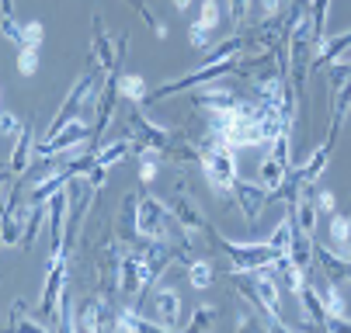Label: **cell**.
Instances as JSON below:
<instances>
[{"label":"cell","instance_id":"cell-34","mask_svg":"<svg viewBox=\"0 0 351 333\" xmlns=\"http://www.w3.org/2000/svg\"><path fill=\"white\" fill-rule=\"evenodd\" d=\"M188 42L195 45V49H209V28H202L198 21H191V28H188Z\"/></svg>","mask_w":351,"mask_h":333},{"label":"cell","instance_id":"cell-16","mask_svg":"<svg viewBox=\"0 0 351 333\" xmlns=\"http://www.w3.org/2000/svg\"><path fill=\"white\" fill-rule=\"evenodd\" d=\"M171 209H174V219H178V226H184L188 232H198V229H206V219H202V209H198L188 195H178L174 202H171Z\"/></svg>","mask_w":351,"mask_h":333},{"label":"cell","instance_id":"cell-18","mask_svg":"<svg viewBox=\"0 0 351 333\" xmlns=\"http://www.w3.org/2000/svg\"><path fill=\"white\" fill-rule=\"evenodd\" d=\"M330 243L337 247L341 257L351 261V215H330Z\"/></svg>","mask_w":351,"mask_h":333},{"label":"cell","instance_id":"cell-5","mask_svg":"<svg viewBox=\"0 0 351 333\" xmlns=\"http://www.w3.org/2000/svg\"><path fill=\"white\" fill-rule=\"evenodd\" d=\"M237 278V284H240V292L247 295V299H254L271 319H282V295H278V281L268 274V267L265 271H254V278L250 281H243V271H237L233 274Z\"/></svg>","mask_w":351,"mask_h":333},{"label":"cell","instance_id":"cell-6","mask_svg":"<svg viewBox=\"0 0 351 333\" xmlns=\"http://www.w3.org/2000/svg\"><path fill=\"white\" fill-rule=\"evenodd\" d=\"M105 70H90V73H84V77H77V83H73V90L66 94V101H63V108L56 111V118H53V125L45 129V139H53L56 132H63L73 118H77V111H80V105L90 98V94L97 90V77H101Z\"/></svg>","mask_w":351,"mask_h":333},{"label":"cell","instance_id":"cell-13","mask_svg":"<svg viewBox=\"0 0 351 333\" xmlns=\"http://www.w3.org/2000/svg\"><path fill=\"white\" fill-rule=\"evenodd\" d=\"M94 129L84 122V118H73L63 132H56L53 139H42V146H38V153L42 157H56V153H66V150H73V146H80V139H87Z\"/></svg>","mask_w":351,"mask_h":333},{"label":"cell","instance_id":"cell-22","mask_svg":"<svg viewBox=\"0 0 351 333\" xmlns=\"http://www.w3.org/2000/svg\"><path fill=\"white\" fill-rule=\"evenodd\" d=\"M295 219H282L278 226H275V232H271V247L278 250V257H289L292 254V243H295V226H292Z\"/></svg>","mask_w":351,"mask_h":333},{"label":"cell","instance_id":"cell-4","mask_svg":"<svg viewBox=\"0 0 351 333\" xmlns=\"http://www.w3.org/2000/svg\"><path fill=\"white\" fill-rule=\"evenodd\" d=\"M233 66H237V56H230V59H213V63H202L198 70H191V73H184V77H178V80L164 83V87H157L154 94H149V105H157V101H164V98H174V94H181V90H191V87H206L209 80H219V77H226Z\"/></svg>","mask_w":351,"mask_h":333},{"label":"cell","instance_id":"cell-39","mask_svg":"<svg viewBox=\"0 0 351 333\" xmlns=\"http://www.w3.org/2000/svg\"><path fill=\"white\" fill-rule=\"evenodd\" d=\"M261 8H265V14H268V18H275V14H278V8H282V0H261Z\"/></svg>","mask_w":351,"mask_h":333},{"label":"cell","instance_id":"cell-24","mask_svg":"<svg viewBox=\"0 0 351 333\" xmlns=\"http://www.w3.org/2000/svg\"><path fill=\"white\" fill-rule=\"evenodd\" d=\"M240 49H243V35L237 31L233 38H226V42H219V45H209L206 56H202V63H213V59H230V56H237Z\"/></svg>","mask_w":351,"mask_h":333},{"label":"cell","instance_id":"cell-11","mask_svg":"<svg viewBox=\"0 0 351 333\" xmlns=\"http://www.w3.org/2000/svg\"><path fill=\"white\" fill-rule=\"evenodd\" d=\"M90 21H94V42H90V53H94L97 70H105V73H119V66H122V59H125V56H122L119 49H112V38H108V31H105L101 14H94Z\"/></svg>","mask_w":351,"mask_h":333},{"label":"cell","instance_id":"cell-21","mask_svg":"<svg viewBox=\"0 0 351 333\" xmlns=\"http://www.w3.org/2000/svg\"><path fill=\"white\" fill-rule=\"evenodd\" d=\"M129 153H132V139H115L112 146H105L101 153H94V163H101V167H119Z\"/></svg>","mask_w":351,"mask_h":333},{"label":"cell","instance_id":"cell-23","mask_svg":"<svg viewBox=\"0 0 351 333\" xmlns=\"http://www.w3.org/2000/svg\"><path fill=\"white\" fill-rule=\"evenodd\" d=\"M115 326H119V330H167V326H160L157 319H143V316L136 312V306H125V309L119 312Z\"/></svg>","mask_w":351,"mask_h":333},{"label":"cell","instance_id":"cell-27","mask_svg":"<svg viewBox=\"0 0 351 333\" xmlns=\"http://www.w3.org/2000/svg\"><path fill=\"white\" fill-rule=\"evenodd\" d=\"M188 281H191V289H213V264L209 261H191L188 264Z\"/></svg>","mask_w":351,"mask_h":333},{"label":"cell","instance_id":"cell-8","mask_svg":"<svg viewBox=\"0 0 351 333\" xmlns=\"http://www.w3.org/2000/svg\"><path fill=\"white\" fill-rule=\"evenodd\" d=\"M129 125L139 132V139H132V153H149V150H154V153H171V146H174V142L178 139H171V129L167 125H157V122H149L143 111H132L129 115Z\"/></svg>","mask_w":351,"mask_h":333},{"label":"cell","instance_id":"cell-2","mask_svg":"<svg viewBox=\"0 0 351 333\" xmlns=\"http://www.w3.org/2000/svg\"><path fill=\"white\" fill-rule=\"evenodd\" d=\"M174 209L157 198V195H143L139 198V209H136V232L139 240L146 243H167L171 232H174Z\"/></svg>","mask_w":351,"mask_h":333},{"label":"cell","instance_id":"cell-9","mask_svg":"<svg viewBox=\"0 0 351 333\" xmlns=\"http://www.w3.org/2000/svg\"><path fill=\"white\" fill-rule=\"evenodd\" d=\"M289 177V135H278L275 142H268V153L261 160V184L268 191H278Z\"/></svg>","mask_w":351,"mask_h":333},{"label":"cell","instance_id":"cell-37","mask_svg":"<svg viewBox=\"0 0 351 333\" xmlns=\"http://www.w3.org/2000/svg\"><path fill=\"white\" fill-rule=\"evenodd\" d=\"M317 209H320L324 215H334V212H337V198H334V191H317Z\"/></svg>","mask_w":351,"mask_h":333},{"label":"cell","instance_id":"cell-10","mask_svg":"<svg viewBox=\"0 0 351 333\" xmlns=\"http://www.w3.org/2000/svg\"><path fill=\"white\" fill-rule=\"evenodd\" d=\"M49 205V247L56 254H66V209H70V191L60 187V191L45 202Z\"/></svg>","mask_w":351,"mask_h":333},{"label":"cell","instance_id":"cell-26","mask_svg":"<svg viewBox=\"0 0 351 333\" xmlns=\"http://www.w3.org/2000/svg\"><path fill=\"white\" fill-rule=\"evenodd\" d=\"M216 319H219V312H216V306H213V302L195 306V312H191V319H188V330H191V333H198V330H213V326H216Z\"/></svg>","mask_w":351,"mask_h":333},{"label":"cell","instance_id":"cell-28","mask_svg":"<svg viewBox=\"0 0 351 333\" xmlns=\"http://www.w3.org/2000/svg\"><path fill=\"white\" fill-rule=\"evenodd\" d=\"M324 306H327L330 319H341V316L348 312V306H344V295H341V289H337V284H327V289H324ZM327 330H330V326H327Z\"/></svg>","mask_w":351,"mask_h":333},{"label":"cell","instance_id":"cell-25","mask_svg":"<svg viewBox=\"0 0 351 333\" xmlns=\"http://www.w3.org/2000/svg\"><path fill=\"white\" fill-rule=\"evenodd\" d=\"M237 98L230 90H206V94H198V98L191 101L195 108H202V111H216V108H226V105H233Z\"/></svg>","mask_w":351,"mask_h":333},{"label":"cell","instance_id":"cell-32","mask_svg":"<svg viewBox=\"0 0 351 333\" xmlns=\"http://www.w3.org/2000/svg\"><path fill=\"white\" fill-rule=\"evenodd\" d=\"M247 11H250V0H226V14H230L233 28L247 25Z\"/></svg>","mask_w":351,"mask_h":333},{"label":"cell","instance_id":"cell-14","mask_svg":"<svg viewBox=\"0 0 351 333\" xmlns=\"http://www.w3.org/2000/svg\"><path fill=\"white\" fill-rule=\"evenodd\" d=\"M237 205H240V212H243V219H250L254 222L258 215H261V209H265V202H268V187L261 184H250V181H237V187H233V195H230Z\"/></svg>","mask_w":351,"mask_h":333},{"label":"cell","instance_id":"cell-20","mask_svg":"<svg viewBox=\"0 0 351 333\" xmlns=\"http://www.w3.org/2000/svg\"><path fill=\"white\" fill-rule=\"evenodd\" d=\"M344 49H351V28L341 31V35H330V38H320V49H317V59L320 63H334Z\"/></svg>","mask_w":351,"mask_h":333},{"label":"cell","instance_id":"cell-3","mask_svg":"<svg viewBox=\"0 0 351 333\" xmlns=\"http://www.w3.org/2000/svg\"><path fill=\"white\" fill-rule=\"evenodd\" d=\"M213 240L219 243V250L233 261V267L237 271H265V267H275L282 257H278V250L271 247V243H237V240H226V236H216L213 232Z\"/></svg>","mask_w":351,"mask_h":333},{"label":"cell","instance_id":"cell-36","mask_svg":"<svg viewBox=\"0 0 351 333\" xmlns=\"http://www.w3.org/2000/svg\"><path fill=\"white\" fill-rule=\"evenodd\" d=\"M25 312H28V302H25V299H18V302L11 306V319H8V326H11V330L25 326V323H28V319H25Z\"/></svg>","mask_w":351,"mask_h":333},{"label":"cell","instance_id":"cell-40","mask_svg":"<svg viewBox=\"0 0 351 333\" xmlns=\"http://www.w3.org/2000/svg\"><path fill=\"white\" fill-rule=\"evenodd\" d=\"M174 8H178V11H188V8H191V0H174Z\"/></svg>","mask_w":351,"mask_h":333},{"label":"cell","instance_id":"cell-7","mask_svg":"<svg viewBox=\"0 0 351 333\" xmlns=\"http://www.w3.org/2000/svg\"><path fill=\"white\" fill-rule=\"evenodd\" d=\"M63 292H66V254H56L49 261V274H45L42 299H38V312L49 326H56V309H60Z\"/></svg>","mask_w":351,"mask_h":333},{"label":"cell","instance_id":"cell-1","mask_svg":"<svg viewBox=\"0 0 351 333\" xmlns=\"http://www.w3.org/2000/svg\"><path fill=\"white\" fill-rule=\"evenodd\" d=\"M198 163L206 170V181L216 195H233V187L240 181V170H237V150L223 146V142H206L198 146Z\"/></svg>","mask_w":351,"mask_h":333},{"label":"cell","instance_id":"cell-15","mask_svg":"<svg viewBox=\"0 0 351 333\" xmlns=\"http://www.w3.org/2000/svg\"><path fill=\"white\" fill-rule=\"evenodd\" d=\"M32 146H35V135L32 125L25 122L21 135L14 139V153H11V177H25L28 174V160H32Z\"/></svg>","mask_w":351,"mask_h":333},{"label":"cell","instance_id":"cell-33","mask_svg":"<svg viewBox=\"0 0 351 333\" xmlns=\"http://www.w3.org/2000/svg\"><path fill=\"white\" fill-rule=\"evenodd\" d=\"M42 38H45V31H42V21H28V25H21V45H42Z\"/></svg>","mask_w":351,"mask_h":333},{"label":"cell","instance_id":"cell-38","mask_svg":"<svg viewBox=\"0 0 351 333\" xmlns=\"http://www.w3.org/2000/svg\"><path fill=\"white\" fill-rule=\"evenodd\" d=\"M139 181L143 184H154L157 181V160H143L139 163Z\"/></svg>","mask_w":351,"mask_h":333},{"label":"cell","instance_id":"cell-17","mask_svg":"<svg viewBox=\"0 0 351 333\" xmlns=\"http://www.w3.org/2000/svg\"><path fill=\"white\" fill-rule=\"evenodd\" d=\"M330 146H334V135H327L324 142H320V146L313 150V157H310V163H306V170L303 174H299V184H317L320 181V174L327 170V157H330Z\"/></svg>","mask_w":351,"mask_h":333},{"label":"cell","instance_id":"cell-19","mask_svg":"<svg viewBox=\"0 0 351 333\" xmlns=\"http://www.w3.org/2000/svg\"><path fill=\"white\" fill-rule=\"evenodd\" d=\"M119 94L122 98H129L136 108L149 101V90H146V80L139 73H119Z\"/></svg>","mask_w":351,"mask_h":333},{"label":"cell","instance_id":"cell-31","mask_svg":"<svg viewBox=\"0 0 351 333\" xmlns=\"http://www.w3.org/2000/svg\"><path fill=\"white\" fill-rule=\"evenodd\" d=\"M125 4H129V8H132V11H136V14H139V18H143L149 28H154V35H157V38H167V28H164V25L154 18V11H149V8L143 4V0H125Z\"/></svg>","mask_w":351,"mask_h":333},{"label":"cell","instance_id":"cell-29","mask_svg":"<svg viewBox=\"0 0 351 333\" xmlns=\"http://www.w3.org/2000/svg\"><path fill=\"white\" fill-rule=\"evenodd\" d=\"M35 70H38V49L35 45H21L18 49V73L21 77H35Z\"/></svg>","mask_w":351,"mask_h":333},{"label":"cell","instance_id":"cell-30","mask_svg":"<svg viewBox=\"0 0 351 333\" xmlns=\"http://www.w3.org/2000/svg\"><path fill=\"white\" fill-rule=\"evenodd\" d=\"M219 0H202V8H198V25H202V28H219Z\"/></svg>","mask_w":351,"mask_h":333},{"label":"cell","instance_id":"cell-12","mask_svg":"<svg viewBox=\"0 0 351 333\" xmlns=\"http://www.w3.org/2000/svg\"><path fill=\"white\" fill-rule=\"evenodd\" d=\"M154 319L160 323V326H167V330H178L181 326V312H184V306H181V295H178V289H171V284H157V292H154Z\"/></svg>","mask_w":351,"mask_h":333},{"label":"cell","instance_id":"cell-35","mask_svg":"<svg viewBox=\"0 0 351 333\" xmlns=\"http://www.w3.org/2000/svg\"><path fill=\"white\" fill-rule=\"evenodd\" d=\"M21 129H25V125H21L11 111L0 115V135H4V139H18V135H21Z\"/></svg>","mask_w":351,"mask_h":333}]
</instances>
